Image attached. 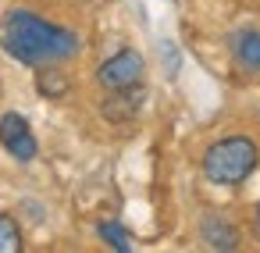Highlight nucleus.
Masks as SVG:
<instances>
[{
    "instance_id": "f257e3e1",
    "label": "nucleus",
    "mask_w": 260,
    "mask_h": 253,
    "mask_svg": "<svg viewBox=\"0 0 260 253\" xmlns=\"http://www.w3.org/2000/svg\"><path fill=\"white\" fill-rule=\"evenodd\" d=\"M0 47L18 65L43 68V65L72 61L82 50V40L68 25H57V22H50L36 11H25V8H11L4 15V22H0Z\"/></svg>"
},
{
    "instance_id": "f03ea898",
    "label": "nucleus",
    "mask_w": 260,
    "mask_h": 253,
    "mask_svg": "<svg viewBox=\"0 0 260 253\" xmlns=\"http://www.w3.org/2000/svg\"><path fill=\"white\" fill-rule=\"evenodd\" d=\"M256 164H260V146L253 136H242V132L214 139L200 161L203 178L214 185H239L256 171Z\"/></svg>"
},
{
    "instance_id": "7ed1b4c3",
    "label": "nucleus",
    "mask_w": 260,
    "mask_h": 253,
    "mask_svg": "<svg viewBox=\"0 0 260 253\" xmlns=\"http://www.w3.org/2000/svg\"><path fill=\"white\" fill-rule=\"evenodd\" d=\"M143 75H146V57H143L136 47H121L118 54H111V57L93 72V79H96V86H100L104 93L139 86Z\"/></svg>"
},
{
    "instance_id": "20e7f679",
    "label": "nucleus",
    "mask_w": 260,
    "mask_h": 253,
    "mask_svg": "<svg viewBox=\"0 0 260 253\" xmlns=\"http://www.w3.org/2000/svg\"><path fill=\"white\" fill-rule=\"evenodd\" d=\"M0 143H4V150L15 161H22V164L36 161V153H40V143H36L25 114H18V111H8L4 118H0Z\"/></svg>"
},
{
    "instance_id": "39448f33",
    "label": "nucleus",
    "mask_w": 260,
    "mask_h": 253,
    "mask_svg": "<svg viewBox=\"0 0 260 253\" xmlns=\"http://www.w3.org/2000/svg\"><path fill=\"white\" fill-rule=\"evenodd\" d=\"M143 100H146V86L139 82V86H128V89H114V93H107L104 100H100V118L104 121H132L136 114H139V107H143Z\"/></svg>"
},
{
    "instance_id": "423d86ee",
    "label": "nucleus",
    "mask_w": 260,
    "mask_h": 253,
    "mask_svg": "<svg viewBox=\"0 0 260 253\" xmlns=\"http://www.w3.org/2000/svg\"><path fill=\"white\" fill-rule=\"evenodd\" d=\"M228 50H232V61L239 72H246V75L260 72V29H249V25L235 29L228 36Z\"/></svg>"
},
{
    "instance_id": "0eeeda50",
    "label": "nucleus",
    "mask_w": 260,
    "mask_h": 253,
    "mask_svg": "<svg viewBox=\"0 0 260 253\" xmlns=\"http://www.w3.org/2000/svg\"><path fill=\"white\" fill-rule=\"evenodd\" d=\"M200 239L210 246V249H239V228L224 217V214H214V210H207L203 217H200Z\"/></svg>"
},
{
    "instance_id": "6e6552de",
    "label": "nucleus",
    "mask_w": 260,
    "mask_h": 253,
    "mask_svg": "<svg viewBox=\"0 0 260 253\" xmlns=\"http://www.w3.org/2000/svg\"><path fill=\"white\" fill-rule=\"evenodd\" d=\"M36 89L47 100H61V97H68L72 79L61 72V65H43V68H36Z\"/></svg>"
},
{
    "instance_id": "1a4fd4ad",
    "label": "nucleus",
    "mask_w": 260,
    "mask_h": 253,
    "mask_svg": "<svg viewBox=\"0 0 260 253\" xmlns=\"http://www.w3.org/2000/svg\"><path fill=\"white\" fill-rule=\"evenodd\" d=\"M96 235H100L111 249H118V253H128V249H132V232H128L121 221H96Z\"/></svg>"
},
{
    "instance_id": "9d476101",
    "label": "nucleus",
    "mask_w": 260,
    "mask_h": 253,
    "mask_svg": "<svg viewBox=\"0 0 260 253\" xmlns=\"http://www.w3.org/2000/svg\"><path fill=\"white\" fill-rule=\"evenodd\" d=\"M22 249V225L15 214H0V253H18Z\"/></svg>"
},
{
    "instance_id": "9b49d317",
    "label": "nucleus",
    "mask_w": 260,
    "mask_h": 253,
    "mask_svg": "<svg viewBox=\"0 0 260 253\" xmlns=\"http://www.w3.org/2000/svg\"><path fill=\"white\" fill-rule=\"evenodd\" d=\"M160 50L168 54V57H164V65H168V72L175 75V72H178V54H175V47H171V43H160Z\"/></svg>"
},
{
    "instance_id": "f8f14e48",
    "label": "nucleus",
    "mask_w": 260,
    "mask_h": 253,
    "mask_svg": "<svg viewBox=\"0 0 260 253\" xmlns=\"http://www.w3.org/2000/svg\"><path fill=\"white\" fill-rule=\"evenodd\" d=\"M253 235H256V239H260V203H256V207H253Z\"/></svg>"
}]
</instances>
